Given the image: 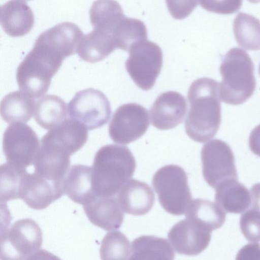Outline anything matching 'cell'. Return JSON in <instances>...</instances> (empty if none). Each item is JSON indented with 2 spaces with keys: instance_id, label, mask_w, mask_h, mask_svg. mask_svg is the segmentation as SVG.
<instances>
[{
  "instance_id": "obj_13",
  "label": "cell",
  "mask_w": 260,
  "mask_h": 260,
  "mask_svg": "<svg viewBox=\"0 0 260 260\" xmlns=\"http://www.w3.org/2000/svg\"><path fill=\"white\" fill-rule=\"evenodd\" d=\"M71 155L62 143L46 134L35 159V172L49 181L62 184L69 170Z\"/></svg>"
},
{
  "instance_id": "obj_23",
  "label": "cell",
  "mask_w": 260,
  "mask_h": 260,
  "mask_svg": "<svg viewBox=\"0 0 260 260\" xmlns=\"http://www.w3.org/2000/svg\"><path fill=\"white\" fill-rule=\"evenodd\" d=\"M174 258V252L166 239L154 236H142L132 243L130 259Z\"/></svg>"
},
{
  "instance_id": "obj_28",
  "label": "cell",
  "mask_w": 260,
  "mask_h": 260,
  "mask_svg": "<svg viewBox=\"0 0 260 260\" xmlns=\"http://www.w3.org/2000/svg\"><path fill=\"white\" fill-rule=\"evenodd\" d=\"M26 172L8 162L1 166V202L19 199V188L22 178Z\"/></svg>"
},
{
  "instance_id": "obj_31",
  "label": "cell",
  "mask_w": 260,
  "mask_h": 260,
  "mask_svg": "<svg viewBox=\"0 0 260 260\" xmlns=\"http://www.w3.org/2000/svg\"><path fill=\"white\" fill-rule=\"evenodd\" d=\"M199 0H166L168 10L176 19L186 18L198 5Z\"/></svg>"
},
{
  "instance_id": "obj_9",
  "label": "cell",
  "mask_w": 260,
  "mask_h": 260,
  "mask_svg": "<svg viewBox=\"0 0 260 260\" xmlns=\"http://www.w3.org/2000/svg\"><path fill=\"white\" fill-rule=\"evenodd\" d=\"M202 174L209 185L215 188L221 183L238 179L235 156L230 146L219 139L205 144L201 152Z\"/></svg>"
},
{
  "instance_id": "obj_35",
  "label": "cell",
  "mask_w": 260,
  "mask_h": 260,
  "mask_svg": "<svg viewBox=\"0 0 260 260\" xmlns=\"http://www.w3.org/2000/svg\"><path fill=\"white\" fill-rule=\"evenodd\" d=\"M258 72H259V74L260 75V63H259V67H258Z\"/></svg>"
},
{
  "instance_id": "obj_26",
  "label": "cell",
  "mask_w": 260,
  "mask_h": 260,
  "mask_svg": "<svg viewBox=\"0 0 260 260\" xmlns=\"http://www.w3.org/2000/svg\"><path fill=\"white\" fill-rule=\"evenodd\" d=\"M233 31L238 45L248 50H260V21L245 13H239L233 22Z\"/></svg>"
},
{
  "instance_id": "obj_34",
  "label": "cell",
  "mask_w": 260,
  "mask_h": 260,
  "mask_svg": "<svg viewBox=\"0 0 260 260\" xmlns=\"http://www.w3.org/2000/svg\"><path fill=\"white\" fill-rule=\"evenodd\" d=\"M249 2L253 4L258 3L260 2V0H247Z\"/></svg>"
},
{
  "instance_id": "obj_20",
  "label": "cell",
  "mask_w": 260,
  "mask_h": 260,
  "mask_svg": "<svg viewBox=\"0 0 260 260\" xmlns=\"http://www.w3.org/2000/svg\"><path fill=\"white\" fill-rule=\"evenodd\" d=\"M62 188L64 193L76 203L83 206L92 201L97 196L93 188L92 167L73 166L63 180Z\"/></svg>"
},
{
  "instance_id": "obj_6",
  "label": "cell",
  "mask_w": 260,
  "mask_h": 260,
  "mask_svg": "<svg viewBox=\"0 0 260 260\" xmlns=\"http://www.w3.org/2000/svg\"><path fill=\"white\" fill-rule=\"evenodd\" d=\"M152 184L166 212L178 216L185 212L192 196L183 168L176 165L162 167L154 174Z\"/></svg>"
},
{
  "instance_id": "obj_8",
  "label": "cell",
  "mask_w": 260,
  "mask_h": 260,
  "mask_svg": "<svg viewBox=\"0 0 260 260\" xmlns=\"http://www.w3.org/2000/svg\"><path fill=\"white\" fill-rule=\"evenodd\" d=\"M125 61L126 70L135 83L147 91L154 86L162 66V52L156 43L147 39L132 45Z\"/></svg>"
},
{
  "instance_id": "obj_4",
  "label": "cell",
  "mask_w": 260,
  "mask_h": 260,
  "mask_svg": "<svg viewBox=\"0 0 260 260\" xmlns=\"http://www.w3.org/2000/svg\"><path fill=\"white\" fill-rule=\"evenodd\" d=\"M253 63L244 50L234 47L224 55L220 66L222 80L219 83L221 100L232 105L245 103L256 86Z\"/></svg>"
},
{
  "instance_id": "obj_7",
  "label": "cell",
  "mask_w": 260,
  "mask_h": 260,
  "mask_svg": "<svg viewBox=\"0 0 260 260\" xmlns=\"http://www.w3.org/2000/svg\"><path fill=\"white\" fill-rule=\"evenodd\" d=\"M42 236L40 227L34 220L23 218L16 221L1 233V258H30L40 250Z\"/></svg>"
},
{
  "instance_id": "obj_2",
  "label": "cell",
  "mask_w": 260,
  "mask_h": 260,
  "mask_svg": "<svg viewBox=\"0 0 260 260\" xmlns=\"http://www.w3.org/2000/svg\"><path fill=\"white\" fill-rule=\"evenodd\" d=\"M65 58L57 47L38 37L33 48L17 68L16 80L20 90L35 98L45 94Z\"/></svg>"
},
{
  "instance_id": "obj_16",
  "label": "cell",
  "mask_w": 260,
  "mask_h": 260,
  "mask_svg": "<svg viewBox=\"0 0 260 260\" xmlns=\"http://www.w3.org/2000/svg\"><path fill=\"white\" fill-rule=\"evenodd\" d=\"M186 110V101L181 94L174 91L163 92L150 107L151 122L160 130L174 128L183 122Z\"/></svg>"
},
{
  "instance_id": "obj_21",
  "label": "cell",
  "mask_w": 260,
  "mask_h": 260,
  "mask_svg": "<svg viewBox=\"0 0 260 260\" xmlns=\"http://www.w3.org/2000/svg\"><path fill=\"white\" fill-rule=\"evenodd\" d=\"M215 188V201L225 212L239 214L249 208L251 193L238 179L224 181Z\"/></svg>"
},
{
  "instance_id": "obj_19",
  "label": "cell",
  "mask_w": 260,
  "mask_h": 260,
  "mask_svg": "<svg viewBox=\"0 0 260 260\" xmlns=\"http://www.w3.org/2000/svg\"><path fill=\"white\" fill-rule=\"evenodd\" d=\"M0 20L4 31L12 37L28 34L35 23L33 12L24 0H10L1 7Z\"/></svg>"
},
{
  "instance_id": "obj_18",
  "label": "cell",
  "mask_w": 260,
  "mask_h": 260,
  "mask_svg": "<svg viewBox=\"0 0 260 260\" xmlns=\"http://www.w3.org/2000/svg\"><path fill=\"white\" fill-rule=\"evenodd\" d=\"M117 199L123 211L135 216L147 214L155 202V195L150 186L133 179L122 186Z\"/></svg>"
},
{
  "instance_id": "obj_14",
  "label": "cell",
  "mask_w": 260,
  "mask_h": 260,
  "mask_svg": "<svg viewBox=\"0 0 260 260\" xmlns=\"http://www.w3.org/2000/svg\"><path fill=\"white\" fill-rule=\"evenodd\" d=\"M211 233V231L186 218L173 226L168 233V238L177 253L194 256L208 246Z\"/></svg>"
},
{
  "instance_id": "obj_1",
  "label": "cell",
  "mask_w": 260,
  "mask_h": 260,
  "mask_svg": "<svg viewBox=\"0 0 260 260\" xmlns=\"http://www.w3.org/2000/svg\"><path fill=\"white\" fill-rule=\"evenodd\" d=\"M187 99L186 133L193 141L204 143L215 136L220 125L219 84L209 78L198 79L190 85Z\"/></svg>"
},
{
  "instance_id": "obj_33",
  "label": "cell",
  "mask_w": 260,
  "mask_h": 260,
  "mask_svg": "<svg viewBox=\"0 0 260 260\" xmlns=\"http://www.w3.org/2000/svg\"><path fill=\"white\" fill-rule=\"evenodd\" d=\"M248 144L250 150L260 157V124L256 126L250 133Z\"/></svg>"
},
{
  "instance_id": "obj_24",
  "label": "cell",
  "mask_w": 260,
  "mask_h": 260,
  "mask_svg": "<svg viewBox=\"0 0 260 260\" xmlns=\"http://www.w3.org/2000/svg\"><path fill=\"white\" fill-rule=\"evenodd\" d=\"M185 213L186 218L211 231L221 227L225 220V211L218 205L202 199L191 201Z\"/></svg>"
},
{
  "instance_id": "obj_11",
  "label": "cell",
  "mask_w": 260,
  "mask_h": 260,
  "mask_svg": "<svg viewBox=\"0 0 260 260\" xmlns=\"http://www.w3.org/2000/svg\"><path fill=\"white\" fill-rule=\"evenodd\" d=\"M38 136L23 122L12 123L4 134L3 151L7 162L26 169L34 164L40 148Z\"/></svg>"
},
{
  "instance_id": "obj_10",
  "label": "cell",
  "mask_w": 260,
  "mask_h": 260,
  "mask_svg": "<svg viewBox=\"0 0 260 260\" xmlns=\"http://www.w3.org/2000/svg\"><path fill=\"white\" fill-rule=\"evenodd\" d=\"M68 112L72 119L81 122L87 129L92 130L108 122L111 109L104 93L89 88L75 94L68 104Z\"/></svg>"
},
{
  "instance_id": "obj_17",
  "label": "cell",
  "mask_w": 260,
  "mask_h": 260,
  "mask_svg": "<svg viewBox=\"0 0 260 260\" xmlns=\"http://www.w3.org/2000/svg\"><path fill=\"white\" fill-rule=\"evenodd\" d=\"M83 207L89 220L105 231L118 229L122 224L124 211L114 196L97 197Z\"/></svg>"
},
{
  "instance_id": "obj_15",
  "label": "cell",
  "mask_w": 260,
  "mask_h": 260,
  "mask_svg": "<svg viewBox=\"0 0 260 260\" xmlns=\"http://www.w3.org/2000/svg\"><path fill=\"white\" fill-rule=\"evenodd\" d=\"M64 193L62 184L52 182L36 172L24 174L19 188V197L30 208L42 210Z\"/></svg>"
},
{
  "instance_id": "obj_27",
  "label": "cell",
  "mask_w": 260,
  "mask_h": 260,
  "mask_svg": "<svg viewBox=\"0 0 260 260\" xmlns=\"http://www.w3.org/2000/svg\"><path fill=\"white\" fill-rule=\"evenodd\" d=\"M131 253L129 241L120 231L108 233L102 241L100 255L102 259H127Z\"/></svg>"
},
{
  "instance_id": "obj_12",
  "label": "cell",
  "mask_w": 260,
  "mask_h": 260,
  "mask_svg": "<svg viewBox=\"0 0 260 260\" xmlns=\"http://www.w3.org/2000/svg\"><path fill=\"white\" fill-rule=\"evenodd\" d=\"M149 126L147 110L137 103L119 107L109 124V135L113 142L127 144L141 137Z\"/></svg>"
},
{
  "instance_id": "obj_32",
  "label": "cell",
  "mask_w": 260,
  "mask_h": 260,
  "mask_svg": "<svg viewBox=\"0 0 260 260\" xmlns=\"http://www.w3.org/2000/svg\"><path fill=\"white\" fill-rule=\"evenodd\" d=\"M237 259H260V244L249 243L243 246L237 255Z\"/></svg>"
},
{
  "instance_id": "obj_25",
  "label": "cell",
  "mask_w": 260,
  "mask_h": 260,
  "mask_svg": "<svg viewBox=\"0 0 260 260\" xmlns=\"http://www.w3.org/2000/svg\"><path fill=\"white\" fill-rule=\"evenodd\" d=\"M67 113L64 101L55 95L49 94L36 103L34 118L42 128L51 129L65 120Z\"/></svg>"
},
{
  "instance_id": "obj_22",
  "label": "cell",
  "mask_w": 260,
  "mask_h": 260,
  "mask_svg": "<svg viewBox=\"0 0 260 260\" xmlns=\"http://www.w3.org/2000/svg\"><path fill=\"white\" fill-rule=\"evenodd\" d=\"M35 106L32 97L22 91H15L2 99L1 115L7 123L26 122L34 114Z\"/></svg>"
},
{
  "instance_id": "obj_30",
  "label": "cell",
  "mask_w": 260,
  "mask_h": 260,
  "mask_svg": "<svg viewBox=\"0 0 260 260\" xmlns=\"http://www.w3.org/2000/svg\"><path fill=\"white\" fill-rule=\"evenodd\" d=\"M243 0H200V6L206 10L219 14H231L238 11Z\"/></svg>"
},
{
  "instance_id": "obj_3",
  "label": "cell",
  "mask_w": 260,
  "mask_h": 260,
  "mask_svg": "<svg viewBox=\"0 0 260 260\" xmlns=\"http://www.w3.org/2000/svg\"><path fill=\"white\" fill-rule=\"evenodd\" d=\"M135 158L125 146L109 144L96 152L92 166V185L98 197L115 196L133 177Z\"/></svg>"
},
{
  "instance_id": "obj_5",
  "label": "cell",
  "mask_w": 260,
  "mask_h": 260,
  "mask_svg": "<svg viewBox=\"0 0 260 260\" xmlns=\"http://www.w3.org/2000/svg\"><path fill=\"white\" fill-rule=\"evenodd\" d=\"M89 16L93 29L113 40L117 48L128 51L142 35L143 22L126 17L115 0H95Z\"/></svg>"
},
{
  "instance_id": "obj_29",
  "label": "cell",
  "mask_w": 260,
  "mask_h": 260,
  "mask_svg": "<svg viewBox=\"0 0 260 260\" xmlns=\"http://www.w3.org/2000/svg\"><path fill=\"white\" fill-rule=\"evenodd\" d=\"M240 226L248 241H260V210L251 206L244 212L240 217Z\"/></svg>"
}]
</instances>
